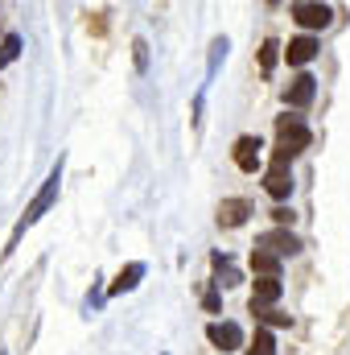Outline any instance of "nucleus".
Masks as SVG:
<instances>
[{
	"instance_id": "obj_16",
	"label": "nucleus",
	"mask_w": 350,
	"mask_h": 355,
	"mask_svg": "<svg viewBox=\"0 0 350 355\" xmlns=\"http://www.w3.org/2000/svg\"><path fill=\"white\" fill-rule=\"evenodd\" d=\"M276 58H280V42H272V37H268V42L260 46V71H264V75L276 67Z\"/></svg>"
},
{
	"instance_id": "obj_4",
	"label": "nucleus",
	"mask_w": 350,
	"mask_h": 355,
	"mask_svg": "<svg viewBox=\"0 0 350 355\" xmlns=\"http://www.w3.org/2000/svg\"><path fill=\"white\" fill-rule=\"evenodd\" d=\"M256 248H260V252H272V257H280V261H284V257H297V252H301V240H297L288 227H272V232H264L260 240H256Z\"/></svg>"
},
{
	"instance_id": "obj_14",
	"label": "nucleus",
	"mask_w": 350,
	"mask_h": 355,
	"mask_svg": "<svg viewBox=\"0 0 350 355\" xmlns=\"http://www.w3.org/2000/svg\"><path fill=\"white\" fill-rule=\"evenodd\" d=\"M21 46H25V42H21V33H4V37H0V71H4V67H12V62L21 58Z\"/></svg>"
},
{
	"instance_id": "obj_2",
	"label": "nucleus",
	"mask_w": 350,
	"mask_h": 355,
	"mask_svg": "<svg viewBox=\"0 0 350 355\" xmlns=\"http://www.w3.org/2000/svg\"><path fill=\"white\" fill-rule=\"evenodd\" d=\"M313 145V132L305 128V120L301 116H280L276 120V153H272V162H293L297 153H305Z\"/></svg>"
},
{
	"instance_id": "obj_11",
	"label": "nucleus",
	"mask_w": 350,
	"mask_h": 355,
	"mask_svg": "<svg viewBox=\"0 0 350 355\" xmlns=\"http://www.w3.org/2000/svg\"><path fill=\"white\" fill-rule=\"evenodd\" d=\"M284 58H288V67H309V62L317 58V37H309V33L293 37L288 50H284Z\"/></svg>"
},
{
	"instance_id": "obj_15",
	"label": "nucleus",
	"mask_w": 350,
	"mask_h": 355,
	"mask_svg": "<svg viewBox=\"0 0 350 355\" xmlns=\"http://www.w3.org/2000/svg\"><path fill=\"white\" fill-rule=\"evenodd\" d=\"M252 268H256L260 277H276V272H280V257H272V252H260V248H256V252H252Z\"/></svg>"
},
{
	"instance_id": "obj_5",
	"label": "nucleus",
	"mask_w": 350,
	"mask_h": 355,
	"mask_svg": "<svg viewBox=\"0 0 350 355\" xmlns=\"http://www.w3.org/2000/svg\"><path fill=\"white\" fill-rule=\"evenodd\" d=\"M280 293H284L280 277H256V285H252V314H264L272 302H280Z\"/></svg>"
},
{
	"instance_id": "obj_6",
	"label": "nucleus",
	"mask_w": 350,
	"mask_h": 355,
	"mask_svg": "<svg viewBox=\"0 0 350 355\" xmlns=\"http://www.w3.org/2000/svg\"><path fill=\"white\" fill-rule=\"evenodd\" d=\"M260 149H264L260 137H239V141H235V166H239L243 174H256V170H260V162H264Z\"/></svg>"
},
{
	"instance_id": "obj_7",
	"label": "nucleus",
	"mask_w": 350,
	"mask_h": 355,
	"mask_svg": "<svg viewBox=\"0 0 350 355\" xmlns=\"http://www.w3.org/2000/svg\"><path fill=\"white\" fill-rule=\"evenodd\" d=\"M206 339L219 347V352H239L243 347V331L235 322H210L206 327Z\"/></svg>"
},
{
	"instance_id": "obj_8",
	"label": "nucleus",
	"mask_w": 350,
	"mask_h": 355,
	"mask_svg": "<svg viewBox=\"0 0 350 355\" xmlns=\"http://www.w3.org/2000/svg\"><path fill=\"white\" fill-rule=\"evenodd\" d=\"M293 186H297V182H293V170H288L284 162H272V166H268V174H264V190H268L272 198H288Z\"/></svg>"
},
{
	"instance_id": "obj_12",
	"label": "nucleus",
	"mask_w": 350,
	"mask_h": 355,
	"mask_svg": "<svg viewBox=\"0 0 350 355\" xmlns=\"http://www.w3.org/2000/svg\"><path fill=\"white\" fill-rule=\"evenodd\" d=\"M210 265H214V285H219V289H235V285H239V268L231 265L227 252H214Z\"/></svg>"
},
{
	"instance_id": "obj_21",
	"label": "nucleus",
	"mask_w": 350,
	"mask_h": 355,
	"mask_svg": "<svg viewBox=\"0 0 350 355\" xmlns=\"http://www.w3.org/2000/svg\"><path fill=\"white\" fill-rule=\"evenodd\" d=\"M272 219H276V227H288L297 215H293V207H276V211H272Z\"/></svg>"
},
{
	"instance_id": "obj_13",
	"label": "nucleus",
	"mask_w": 350,
	"mask_h": 355,
	"mask_svg": "<svg viewBox=\"0 0 350 355\" xmlns=\"http://www.w3.org/2000/svg\"><path fill=\"white\" fill-rule=\"evenodd\" d=\"M140 277H145V265H140V261H132V265L120 268V277L111 281V289H107V293H111V297H116V293H128V289H136V285H140Z\"/></svg>"
},
{
	"instance_id": "obj_22",
	"label": "nucleus",
	"mask_w": 350,
	"mask_h": 355,
	"mask_svg": "<svg viewBox=\"0 0 350 355\" xmlns=\"http://www.w3.org/2000/svg\"><path fill=\"white\" fill-rule=\"evenodd\" d=\"M256 318H264L268 327H288V314H276V310H264V314H256Z\"/></svg>"
},
{
	"instance_id": "obj_20",
	"label": "nucleus",
	"mask_w": 350,
	"mask_h": 355,
	"mask_svg": "<svg viewBox=\"0 0 350 355\" xmlns=\"http://www.w3.org/2000/svg\"><path fill=\"white\" fill-rule=\"evenodd\" d=\"M202 306H206V314H219V285L210 281V289L202 293Z\"/></svg>"
},
{
	"instance_id": "obj_9",
	"label": "nucleus",
	"mask_w": 350,
	"mask_h": 355,
	"mask_svg": "<svg viewBox=\"0 0 350 355\" xmlns=\"http://www.w3.org/2000/svg\"><path fill=\"white\" fill-rule=\"evenodd\" d=\"M313 95H317V79L301 71V75L284 87V103H288V107H309V103H313Z\"/></svg>"
},
{
	"instance_id": "obj_23",
	"label": "nucleus",
	"mask_w": 350,
	"mask_h": 355,
	"mask_svg": "<svg viewBox=\"0 0 350 355\" xmlns=\"http://www.w3.org/2000/svg\"><path fill=\"white\" fill-rule=\"evenodd\" d=\"M0 355H4V352H0Z\"/></svg>"
},
{
	"instance_id": "obj_10",
	"label": "nucleus",
	"mask_w": 350,
	"mask_h": 355,
	"mask_svg": "<svg viewBox=\"0 0 350 355\" xmlns=\"http://www.w3.org/2000/svg\"><path fill=\"white\" fill-rule=\"evenodd\" d=\"M252 215V202L248 198H223L219 202V227H243Z\"/></svg>"
},
{
	"instance_id": "obj_3",
	"label": "nucleus",
	"mask_w": 350,
	"mask_h": 355,
	"mask_svg": "<svg viewBox=\"0 0 350 355\" xmlns=\"http://www.w3.org/2000/svg\"><path fill=\"white\" fill-rule=\"evenodd\" d=\"M288 17L301 29H326L330 17H334V8L330 4H313V0H297V4H288Z\"/></svg>"
},
{
	"instance_id": "obj_1",
	"label": "nucleus",
	"mask_w": 350,
	"mask_h": 355,
	"mask_svg": "<svg viewBox=\"0 0 350 355\" xmlns=\"http://www.w3.org/2000/svg\"><path fill=\"white\" fill-rule=\"evenodd\" d=\"M58 190H62V157H58V166L50 170V178L42 182V190L33 194V202L25 207V215L17 219V227H12V236H8V244H4V257H12V252H17V244H21V236H25V232H29V227H33V223L54 207V202H58Z\"/></svg>"
},
{
	"instance_id": "obj_17",
	"label": "nucleus",
	"mask_w": 350,
	"mask_h": 355,
	"mask_svg": "<svg viewBox=\"0 0 350 355\" xmlns=\"http://www.w3.org/2000/svg\"><path fill=\"white\" fill-rule=\"evenodd\" d=\"M248 355H276V339H272L268 331H256V339H252Z\"/></svg>"
},
{
	"instance_id": "obj_19",
	"label": "nucleus",
	"mask_w": 350,
	"mask_h": 355,
	"mask_svg": "<svg viewBox=\"0 0 350 355\" xmlns=\"http://www.w3.org/2000/svg\"><path fill=\"white\" fill-rule=\"evenodd\" d=\"M223 58H227V37H214V46H210V75L219 71Z\"/></svg>"
},
{
	"instance_id": "obj_18",
	"label": "nucleus",
	"mask_w": 350,
	"mask_h": 355,
	"mask_svg": "<svg viewBox=\"0 0 350 355\" xmlns=\"http://www.w3.org/2000/svg\"><path fill=\"white\" fill-rule=\"evenodd\" d=\"M132 62H136V71H140V75L149 71V42H145V37H136V42H132Z\"/></svg>"
}]
</instances>
